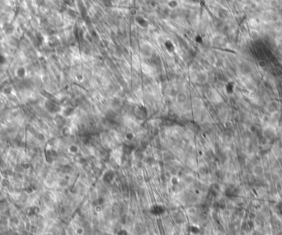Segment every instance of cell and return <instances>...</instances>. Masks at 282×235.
Returning a JSON list of instances; mask_svg holds the SVG:
<instances>
[{"mask_svg": "<svg viewBox=\"0 0 282 235\" xmlns=\"http://www.w3.org/2000/svg\"><path fill=\"white\" fill-rule=\"evenodd\" d=\"M136 22H137V23H138L139 26H141L142 27H146L148 25V22L144 17H137L136 18Z\"/></svg>", "mask_w": 282, "mask_h": 235, "instance_id": "cell-1", "label": "cell"}, {"mask_svg": "<svg viewBox=\"0 0 282 235\" xmlns=\"http://www.w3.org/2000/svg\"><path fill=\"white\" fill-rule=\"evenodd\" d=\"M207 79H208V78H207V75H206L205 73H199V74H198V76H197V80L200 82V83H205V82L207 81Z\"/></svg>", "mask_w": 282, "mask_h": 235, "instance_id": "cell-2", "label": "cell"}, {"mask_svg": "<svg viewBox=\"0 0 282 235\" xmlns=\"http://www.w3.org/2000/svg\"><path fill=\"white\" fill-rule=\"evenodd\" d=\"M177 101L180 103H184L186 101V96L184 93H179L177 95Z\"/></svg>", "mask_w": 282, "mask_h": 235, "instance_id": "cell-3", "label": "cell"}, {"mask_svg": "<svg viewBox=\"0 0 282 235\" xmlns=\"http://www.w3.org/2000/svg\"><path fill=\"white\" fill-rule=\"evenodd\" d=\"M254 173L257 176H260L262 173V168L261 166H256L254 167Z\"/></svg>", "mask_w": 282, "mask_h": 235, "instance_id": "cell-4", "label": "cell"}, {"mask_svg": "<svg viewBox=\"0 0 282 235\" xmlns=\"http://www.w3.org/2000/svg\"><path fill=\"white\" fill-rule=\"evenodd\" d=\"M168 6H169L171 8H174L177 6V0H171V1L168 3Z\"/></svg>", "mask_w": 282, "mask_h": 235, "instance_id": "cell-5", "label": "cell"}, {"mask_svg": "<svg viewBox=\"0 0 282 235\" xmlns=\"http://www.w3.org/2000/svg\"><path fill=\"white\" fill-rule=\"evenodd\" d=\"M249 98L251 99V100H252V101H254V100H256V99H257V93H255V92H250V93H249Z\"/></svg>", "mask_w": 282, "mask_h": 235, "instance_id": "cell-6", "label": "cell"}, {"mask_svg": "<svg viewBox=\"0 0 282 235\" xmlns=\"http://www.w3.org/2000/svg\"><path fill=\"white\" fill-rule=\"evenodd\" d=\"M195 212H196V210H195V208H190V209H188V213H189L190 214H195Z\"/></svg>", "mask_w": 282, "mask_h": 235, "instance_id": "cell-7", "label": "cell"}, {"mask_svg": "<svg viewBox=\"0 0 282 235\" xmlns=\"http://www.w3.org/2000/svg\"><path fill=\"white\" fill-rule=\"evenodd\" d=\"M117 235H128V234H127V232H126V231H125V230H120Z\"/></svg>", "mask_w": 282, "mask_h": 235, "instance_id": "cell-8", "label": "cell"}, {"mask_svg": "<svg viewBox=\"0 0 282 235\" xmlns=\"http://www.w3.org/2000/svg\"><path fill=\"white\" fill-rule=\"evenodd\" d=\"M83 229H82V228H79V229H78V230L77 231V233L78 234H83Z\"/></svg>", "mask_w": 282, "mask_h": 235, "instance_id": "cell-9", "label": "cell"}]
</instances>
